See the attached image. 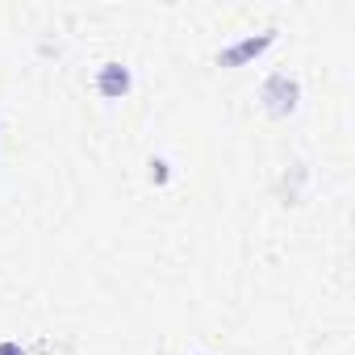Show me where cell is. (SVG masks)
<instances>
[{"mask_svg": "<svg viewBox=\"0 0 355 355\" xmlns=\"http://www.w3.org/2000/svg\"><path fill=\"white\" fill-rule=\"evenodd\" d=\"M272 38H259V42H243L239 51H230V55H222V63H239V59H251V55H259L263 46H268Z\"/></svg>", "mask_w": 355, "mask_h": 355, "instance_id": "2", "label": "cell"}, {"mask_svg": "<svg viewBox=\"0 0 355 355\" xmlns=\"http://www.w3.org/2000/svg\"><path fill=\"white\" fill-rule=\"evenodd\" d=\"M125 88H130V71L117 67V63H105V71H101V92H105V96H121Z\"/></svg>", "mask_w": 355, "mask_h": 355, "instance_id": "1", "label": "cell"}, {"mask_svg": "<svg viewBox=\"0 0 355 355\" xmlns=\"http://www.w3.org/2000/svg\"><path fill=\"white\" fill-rule=\"evenodd\" d=\"M0 355H26V351H21L17 343H0Z\"/></svg>", "mask_w": 355, "mask_h": 355, "instance_id": "3", "label": "cell"}]
</instances>
